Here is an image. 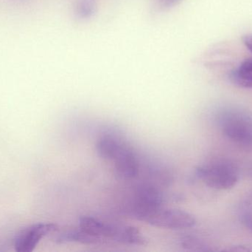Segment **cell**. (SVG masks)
Returning a JSON list of instances; mask_svg holds the SVG:
<instances>
[{"label":"cell","mask_w":252,"mask_h":252,"mask_svg":"<svg viewBox=\"0 0 252 252\" xmlns=\"http://www.w3.org/2000/svg\"><path fill=\"white\" fill-rule=\"evenodd\" d=\"M103 240L100 238L90 235L87 232L78 228V229H69L63 231L56 236V241L59 244L65 243H80L83 244H97Z\"/></svg>","instance_id":"obj_8"},{"label":"cell","mask_w":252,"mask_h":252,"mask_svg":"<svg viewBox=\"0 0 252 252\" xmlns=\"http://www.w3.org/2000/svg\"><path fill=\"white\" fill-rule=\"evenodd\" d=\"M197 178L209 187L219 190H226L233 187L240 179L237 166L228 160L210 161L197 167Z\"/></svg>","instance_id":"obj_3"},{"label":"cell","mask_w":252,"mask_h":252,"mask_svg":"<svg viewBox=\"0 0 252 252\" xmlns=\"http://www.w3.org/2000/svg\"><path fill=\"white\" fill-rule=\"evenodd\" d=\"M57 231V225L54 223H39L28 226L16 235L15 250L18 252H32L41 239Z\"/></svg>","instance_id":"obj_4"},{"label":"cell","mask_w":252,"mask_h":252,"mask_svg":"<svg viewBox=\"0 0 252 252\" xmlns=\"http://www.w3.org/2000/svg\"><path fill=\"white\" fill-rule=\"evenodd\" d=\"M243 41L247 48L252 53V34H247L243 37Z\"/></svg>","instance_id":"obj_15"},{"label":"cell","mask_w":252,"mask_h":252,"mask_svg":"<svg viewBox=\"0 0 252 252\" xmlns=\"http://www.w3.org/2000/svg\"><path fill=\"white\" fill-rule=\"evenodd\" d=\"M106 239L131 246H145L147 240L134 226L108 223Z\"/></svg>","instance_id":"obj_6"},{"label":"cell","mask_w":252,"mask_h":252,"mask_svg":"<svg viewBox=\"0 0 252 252\" xmlns=\"http://www.w3.org/2000/svg\"><path fill=\"white\" fill-rule=\"evenodd\" d=\"M10 1V2L15 3V4H25V3L28 2V1H31V0H7Z\"/></svg>","instance_id":"obj_16"},{"label":"cell","mask_w":252,"mask_h":252,"mask_svg":"<svg viewBox=\"0 0 252 252\" xmlns=\"http://www.w3.org/2000/svg\"><path fill=\"white\" fill-rule=\"evenodd\" d=\"M182 0H157L158 7L162 10H168L178 5Z\"/></svg>","instance_id":"obj_12"},{"label":"cell","mask_w":252,"mask_h":252,"mask_svg":"<svg viewBox=\"0 0 252 252\" xmlns=\"http://www.w3.org/2000/svg\"><path fill=\"white\" fill-rule=\"evenodd\" d=\"M229 78L235 85L244 88L252 89V73L250 72H246L238 68L232 71Z\"/></svg>","instance_id":"obj_10"},{"label":"cell","mask_w":252,"mask_h":252,"mask_svg":"<svg viewBox=\"0 0 252 252\" xmlns=\"http://www.w3.org/2000/svg\"><path fill=\"white\" fill-rule=\"evenodd\" d=\"M111 161L115 164L117 174L123 179H131L139 173V161L130 146L123 142Z\"/></svg>","instance_id":"obj_5"},{"label":"cell","mask_w":252,"mask_h":252,"mask_svg":"<svg viewBox=\"0 0 252 252\" xmlns=\"http://www.w3.org/2000/svg\"><path fill=\"white\" fill-rule=\"evenodd\" d=\"M218 125L229 140L252 149V115L242 109L229 108L219 112Z\"/></svg>","instance_id":"obj_2"},{"label":"cell","mask_w":252,"mask_h":252,"mask_svg":"<svg viewBox=\"0 0 252 252\" xmlns=\"http://www.w3.org/2000/svg\"><path fill=\"white\" fill-rule=\"evenodd\" d=\"M130 214L140 221L155 227L172 230L190 229L196 224L195 217L190 213L177 209L161 207L151 208H130Z\"/></svg>","instance_id":"obj_1"},{"label":"cell","mask_w":252,"mask_h":252,"mask_svg":"<svg viewBox=\"0 0 252 252\" xmlns=\"http://www.w3.org/2000/svg\"><path fill=\"white\" fill-rule=\"evenodd\" d=\"M241 220L247 228L252 231V213L250 212H243L241 215Z\"/></svg>","instance_id":"obj_13"},{"label":"cell","mask_w":252,"mask_h":252,"mask_svg":"<svg viewBox=\"0 0 252 252\" xmlns=\"http://www.w3.org/2000/svg\"><path fill=\"white\" fill-rule=\"evenodd\" d=\"M97 9V0H76L75 14L79 19L85 20L93 17Z\"/></svg>","instance_id":"obj_9"},{"label":"cell","mask_w":252,"mask_h":252,"mask_svg":"<svg viewBox=\"0 0 252 252\" xmlns=\"http://www.w3.org/2000/svg\"><path fill=\"white\" fill-rule=\"evenodd\" d=\"M164 202L162 192L151 184L139 185L135 192L134 201L130 208H151L161 207Z\"/></svg>","instance_id":"obj_7"},{"label":"cell","mask_w":252,"mask_h":252,"mask_svg":"<svg viewBox=\"0 0 252 252\" xmlns=\"http://www.w3.org/2000/svg\"><path fill=\"white\" fill-rule=\"evenodd\" d=\"M239 68L242 70V71H246V72L252 73V57L249 58V59L244 60Z\"/></svg>","instance_id":"obj_14"},{"label":"cell","mask_w":252,"mask_h":252,"mask_svg":"<svg viewBox=\"0 0 252 252\" xmlns=\"http://www.w3.org/2000/svg\"><path fill=\"white\" fill-rule=\"evenodd\" d=\"M181 245L185 250L192 251H210V249L205 243L195 237H184L181 239Z\"/></svg>","instance_id":"obj_11"}]
</instances>
